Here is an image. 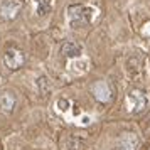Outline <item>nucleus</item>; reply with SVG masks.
Listing matches in <instances>:
<instances>
[{"mask_svg":"<svg viewBox=\"0 0 150 150\" xmlns=\"http://www.w3.org/2000/svg\"><path fill=\"white\" fill-rule=\"evenodd\" d=\"M96 17V8L89 5H71L68 8V22L73 29L83 27L93 22Z\"/></svg>","mask_w":150,"mask_h":150,"instance_id":"1","label":"nucleus"},{"mask_svg":"<svg viewBox=\"0 0 150 150\" xmlns=\"http://www.w3.org/2000/svg\"><path fill=\"white\" fill-rule=\"evenodd\" d=\"M145 105H147V98H145V95L142 91L128 93V96H127V108H128V111L138 113V111H142L145 108Z\"/></svg>","mask_w":150,"mask_h":150,"instance_id":"2","label":"nucleus"},{"mask_svg":"<svg viewBox=\"0 0 150 150\" xmlns=\"http://www.w3.org/2000/svg\"><path fill=\"white\" fill-rule=\"evenodd\" d=\"M4 62L8 69H19L24 64V54L19 49H7L4 54Z\"/></svg>","mask_w":150,"mask_h":150,"instance_id":"3","label":"nucleus"},{"mask_svg":"<svg viewBox=\"0 0 150 150\" xmlns=\"http://www.w3.org/2000/svg\"><path fill=\"white\" fill-rule=\"evenodd\" d=\"M93 95L98 101L101 103H106L111 100V96H113V91H111V86H110L106 81H96L93 84Z\"/></svg>","mask_w":150,"mask_h":150,"instance_id":"4","label":"nucleus"},{"mask_svg":"<svg viewBox=\"0 0 150 150\" xmlns=\"http://www.w3.org/2000/svg\"><path fill=\"white\" fill-rule=\"evenodd\" d=\"M22 8V2L19 0H4L0 4V10L5 19H15Z\"/></svg>","mask_w":150,"mask_h":150,"instance_id":"5","label":"nucleus"},{"mask_svg":"<svg viewBox=\"0 0 150 150\" xmlns=\"http://www.w3.org/2000/svg\"><path fill=\"white\" fill-rule=\"evenodd\" d=\"M116 150H138V138L133 133H123L118 140Z\"/></svg>","mask_w":150,"mask_h":150,"instance_id":"6","label":"nucleus"},{"mask_svg":"<svg viewBox=\"0 0 150 150\" xmlns=\"http://www.w3.org/2000/svg\"><path fill=\"white\" fill-rule=\"evenodd\" d=\"M81 46H78L76 42H64L61 47V52L68 57H79L81 56Z\"/></svg>","mask_w":150,"mask_h":150,"instance_id":"7","label":"nucleus"},{"mask_svg":"<svg viewBox=\"0 0 150 150\" xmlns=\"http://www.w3.org/2000/svg\"><path fill=\"white\" fill-rule=\"evenodd\" d=\"M0 106L5 110V111H12L15 106V96L10 91H5L4 95L0 96Z\"/></svg>","mask_w":150,"mask_h":150,"instance_id":"8","label":"nucleus"},{"mask_svg":"<svg viewBox=\"0 0 150 150\" xmlns=\"http://www.w3.org/2000/svg\"><path fill=\"white\" fill-rule=\"evenodd\" d=\"M32 4H34L35 7V14L37 15H46L51 10V0H30Z\"/></svg>","mask_w":150,"mask_h":150,"instance_id":"9","label":"nucleus"},{"mask_svg":"<svg viewBox=\"0 0 150 150\" xmlns=\"http://www.w3.org/2000/svg\"><path fill=\"white\" fill-rule=\"evenodd\" d=\"M88 59H76V61L71 62V71H74L76 74H79V73H86L88 71Z\"/></svg>","mask_w":150,"mask_h":150,"instance_id":"10","label":"nucleus"}]
</instances>
